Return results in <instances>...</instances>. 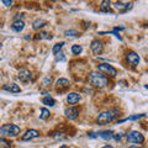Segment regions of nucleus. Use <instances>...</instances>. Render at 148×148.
Returning <instances> with one entry per match:
<instances>
[{
  "label": "nucleus",
  "instance_id": "nucleus-1",
  "mask_svg": "<svg viewBox=\"0 0 148 148\" xmlns=\"http://www.w3.org/2000/svg\"><path fill=\"white\" fill-rule=\"evenodd\" d=\"M120 115V111L117 109H110V110H106L103 111L101 114H99V116L96 117V122L99 125H106V123H110L115 121Z\"/></svg>",
  "mask_w": 148,
  "mask_h": 148
},
{
  "label": "nucleus",
  "instance_id": "nucleus-2",
  "mask_svg": "<svg viewBox=\"0 0 148 148\" xmlns=\"http://www.w3.org/2000/svg\"><path fill=\"white\" fill-rule=\"evenodd\" d=\"M89 82L90 84L92 86L95 88H99V89H101V88H105L106 85H108V78H106L105 75H103V74H100L98 72H91L89 74Z\"/></svg>",
  "mask_w": 148,
  "mask_h": 148
},
{
  "label": "nucleus",
  "instance_id": "nucleus-3",
  "mask_svg": "<svg viewBox=\"0 0 148 148\" xmlns=\"http://www.w3.org/2000/svg\"><path fill=\"white\" fill-rule=\"evenodd\" d=\"M20 135V127L16 125L5 123L0 127V136L3 137H16Z\"/></svg>",
  "mask_w": 148,
  "mask_h": 148
},
{
  "label": "nucleus",
  "instance_id": "nucleus-4",
  "mask_svg": "<svg viewBox=\"0 0 148 148\" xmlns=\"http://www.w3.org/2000/svg\"><path fill=\"white\" fill-rule=\"evenodd\" d=\"M126 137H127L128 142H131V143H137V145H140V143L145 142V136L138 131H130L126 135Z\"/></svg>",
  "mask_w": 148,
  "mask_h": 148
},
{
  "label": "nucleus",
  "instance_id": "nucleus-5",
  "mask_svg": "<svg viewBox=\"0 0 148 148\" xmlns=\"http://www.w3.org/2000/svg\"><path fill=\"white\" fill-rule=\"evenodd\" d=\"M98 71L101 72V73H105V74H109L111 77H115L117 74V71L112 66H110L108 63H101V64H98Z\"/></svg>",
  "mask_w": 148,
  "mask_h": 148
},
{
  "label": "nucleus",
  "instance_id": "nucleus-6",
  "mask_svg": "<svg viewBox=\"0 0 148 148\" xmlns=\"http://www.w3.org/2000/svg\"><path fill=\"white\" fill-rule=\"evenodd\" d=\"M132 5L133 4L131 1H117L111 6H114V9H116L119 12H126L132 8Z\"/></svg>",
  "mask_w": 148,
  "mask_h": 148
},
{
  "label": "nucleus",
  "instance_id": "nucleus-7",
  "mask_svg": "<svg viewBox=\"0 0 148 148\" xmlns=\"http://www.w3.org/2000/svg\"><path fill=\"white\" fill-rule=\"evenodd\" d=\"M17 78L20 79L22 83H27L32 79V73L26 68H21L17 73Z\"/></svg>",
  "mask_w": 148,
  "mask_h": 148
},
{
  "label": "nucleus",
  "instance_id": "nucleus-8",
  "mask_svg": "<svg viewBox=\"0 0 148 148\" xmlns=\"http://www.w3.org/2000/svg\"><path fill=\"white\" fill-rule=\"evenodd\" d=\"M126 59H127V63L132 67H137L140 64V56H138L136 52H128L126 56Z\"/></svg>",
  "mask_w": 148,
  "mask_h": 148
},
{
  "label": "nucleus",
  "instance_id": "nucleus-9",
  "mask_svg": "<svg viewBox=\"0 0 148 148\" xmlns=\"http://www.w3.org/2000/svg\"><path fill=\"white\" fill-rule=\"evenodd\" d=\"M90 49H91V52L94 54H100L101 52H103V49H104V45L99 40H92L91 45H90Z\"/></svg>",
  "mask_w": 148,
  "mask_h": 148
},
{
  "label": "nucleus",
  "instance_id": "nucleus-10",
  "mask_svg": "<svg viewBox=\"0 0 148 148\" xmlns=\"http://www.w3.org/2000/svg\"><path fill=\"white\" fill-rule=\"evenodd\" d=\"M40 136V132L37 131V130H27V131L22 135V141H30L32 138H36Z\"/></svg>",
  "mask_w": 148,
  "mask_h": 148
},
{
  "label": "nucleus",
  "instance_id": "nucleus-11",
  "mask_svg": "<svg viewBox=\"0 0 148 148\" xmlns=\"http://www.w3.org/2000/svg\"><path fill=\"white\" fill-rule=\"evenodd\" d=\"M64 114L69 120H75L78 116H79V110L77 108H67L64 110Z\"/></svg>",
  "mask_w": 148,
  "mask_h": 148
},
{
  "label": "nucleus",
  "instance_id": "nucleus-12",
  "mask_svg": "<svg viewBox=\"0 0 148 148\" xmlns=\"http://www.w3.org/2000/svg\"><path fill=\"white\" fill-rule=\"evenodd\" d=\"M3 89L5 90V91L12 92V94H17V92L21 91L20 86H18L17 84H15V83H8V84H5V85L3 86Z\"/></svg>",
  "mask_w": 148,
  "mask_h": 148
},
{
  "label": "nucleus",
  "instance_id": "nucleus-13",
  "mask_svg": "<svg viewBox=\"0 0 148 148\" xmlns=\"http://www.w3.org/2000/svg\"><path fill=\"white\" fill-rule=\"evenodd\" d=\"M80 100V95L78 94V92H69L67 95V103L71 104V105H75L79 103Z\"/></svg>",
  "mask_w": 148,
  "mask_h": 148
},
{
  "label": "nucleus",
  "instance_id": "nucleus-14",
  "mask_svg": "<svg viewBox=\"0 0 148 148\" xmlns=\"http://www.w3.org/2000/svg\"><path fill=\"white\" fill-rule=\"evenodd\" d=\"M25 29V22L24 20H15L11 25V30L15 32H21L22 30Z\"/></svg>",
  "mask_w": 148,
  "mask_h": 148
},
{
  "label": "nucleus",
  "instance_id": "nucleus-15",
  "mask_svg": "<svg viewBox=\"0 0 148 148\" xmlns=\"http://www.w3.org/2000/svg\"><path fill=\"white\" fill-rule=\"evenodd\" d=\"M96 135H98V137H101L105 141H110V140H112V137H114V131H111V130H106V131L98 132Z\"/></svg>",
  "mask_w": 148,
  "mask_h": 148
},
{
  "label": "nucleus",
  "instance_id": "nucleus-16",
  "mask_svg": "<svg viewBox=\"0 0 148 148\" xmlns=\"http://www.w3.org/2000/svg\"><path fill=\"white\" fill-rule=\"evenodd\" d=\"M46 25H47V21L42 20V18H37V20L34 21V24H32V29L40 30V29H42V27H45Z\"/></svg>",
  "mask_w": 148,
  "mask_h": 148
},
{
  "label": "nucleus",
  "instance_id": "nucleus-17",
  "mask_svg": "<svg viewBox=\"0 0 148 148\" xmlns=\"http://www.w3.org/2000/svg\"><path fill=\"white\" fill-rule=\"evenodd\" d=\"M100 11L103 12H110L111 11V1L109 0H104L100 3Z\"/></svg>",
  "mask_w": 148,
  "mask_h": 148
},
{
  "label": "nucleus",
  "instance_id": "nucleus-18",
  "mask_svg": "<svg viewBox=\"0 0 148 148\" xmlns=\"http://www.w3.org/2000/svg\"><path fill=\"white\" fill-rule=\"evenodd\" d=\"M69 85V80L66 79V78H61V79H58L57 82H56V88L57 89H64V88H67Z\"/></svg>",
  "mask_w": 148,
  "mask_h": 148
},
{
  "label": "nucleus",
  "instance_id": "nucleus-19",
  "mask_svg": "<svg viewBox=\"0 0 148 148\" xmlns=\"http://www.w3.org/2000/svg\"><path fill=\"white\" fill-rule=\"evenodd\" d=\"M42 103H43L45 105H47V106H54V105H56V100L52 98V96L46 95L45 98L42 99Z\"/></svg>",
  "mask_w": 148,
  "mask_h": 148
},
{
  "label": "nucleus",
  "instance_id": "nucleus-20",
  "mask_svg": "<svg viewBox=\"0 0 148 148\" xmlns=\"http://www.w3.org/2000/svg\"><path fill=\"white\" fill-rule=\"evenodd\" d=\"M49 116H51V114H49L48 109H46V108L40 109V119L41 120H47V119H49Z\"/></svg>",
  "mask_w": 148,
  "mask_h": 148
},
{
  "label": "nucleus",
  "instance_id": "nucleus-21",
  "mask_svg": "<svg viewBox=\"0 0 148 148\" xmlns=\"http://www.w3.org/2000/svg\"><path fill=\"white\" fill-rule=\"evenodd\" d=\"M51 38H52V36H49L47 32H45V31L40 32V34H37L35 36V40H51Z\"/></svg>",
  "mask_w": 148,
  "mask_h": 148
},
{
  "label": "nucleus",
  "instance_id": "nucleus-22",
  "mask_svg": "<svg viewBox=\"0 0 148 148\" xmlns=\"http://www.w3.org/2000/svg\"><path fill=\"white\" fill-rule=\"evenodd\" d=\"M63 46H64V42H59V43H56L53 46V48H52V53L54 56H57L59 52H61V49L63 48Z\"/></svg>",
  "mask_w": 148,
  "mask_h": 148
},
{
  "label": "nucleus",
  "instance_id": "nucleus-23",
  "mask_svg": "<svg viewBox=\"0 0 148 148\" xmlns=\"http://www.w3.org/2000/svg\"><path fill=\"white\" fill-rule=\"evenodd\" d=\"M142 117H146V114H140V115H135V116H130V117H126V119H123V120H120L119 123H121L123 121H128V120H138V119H142Z\"/></svg>",
  "mask_w": 148,
  "mask_h": 148
},
{
  "label": "nucleus",
  "instance_id": "nucleus-24",
  "mask_svg": "<svg viewBox=\"0 0 148 148\" xmlns=\"http://www.w3.org/2000/svg\"><path fill=\"white\" fill-rule=\"evenodd\" d=\"M71 49H72L73 54H80L82 51H83V47H82V46H79V45H74V46H72Z\"/></svg>",
  "mask_w": 148,
  "mask_h": 148
},
{
  "label": "nucleus",
  "instance_id": "nucleus-25",
  "mask_svg": "<svg viewBox=\"0 0 148 148\" xmlns=\"http://www.w3.org/2000/svg\"><path fill=\"white\" fill-rule=\"evenodd\" d=\"M0 148H11V143L5 138H0Z\"/></svg>",
  "mask_w": 148,
  "mask_h": 148
},
{
  "label": "nucleus",
  "instance_id": "nucleus-26",
  "mask_svg": "<svg viewBox=\"0 0 148 148\" xmlns=\"http://www.w3.org/2000/svg\"><path fill=\"white\" fill-rule=\"evenodd\" d=\"M64 35L68 36V37H75V36H79V32L77 30H67L64 32Z\"/></svg>",
  "mask_w": 148,
  "mask_h": 148
},
{
  "label": "nucleus",
  "instance_id": "nucleus-27",
  "mask_svg": "<svg viewBox=\"0 0 148 148\" xmlns=\"http://www.w3.org/2000/svg\"><path fill=\"white\" fill-rule=\"evenodd\" d=\"M56 61H57V62H64V61H66V57L63 56L62 52H59L57 56H56Z\"/></svg>",
  "mask_w": 148,
  "mask_h": 148
},
{
  "label": "nucleus",
  "instance_id": "nucleus-28",
  "mask_svg": "<svg viewBox=\"0 0 148 148\" xmlns=\"http://www.w3.org/2000/svg\"><path fill=\"white\" fill-rule=\"evenodd\" d=\"M116 141H121L122 140V133H114V137Z\"/></svg>",
  "mask_w": 148,
  "mask_h": 148
},
{
  "label": "nucleus",
  "instance_id": "nucleus-29",
  "mask_svg": "<svg viewBox=\"0 0 148 148\" xmlns=\"http://www.w3.org/2000/svg\"><path fill=\"white\" fill-rule=\"evenodd\" d=\"M1 3H3L5 6H11V5H12V1H11V0H3Z\"/></svg>",
  "mask_w": 148,
  "mask_h": 148
},
{
  "label": "nucleus",
  "instance_id": "nucleus-30",
  "mask_svg": "<svg viewBox=\"0 0 148 148\" xmlns=\"http://www.w3.org/2000/svg\"><path fill=\"white\" fill-rule=\"evenodd\" d=\"M88 137H90V138H96V137H98V135H96V133L95 132H89V133H88Z\"/></svg>",
  "mask_w": 148,
  "mask_h": 148
},
{
  "label": "nucleus",
  "instance_id": "nucleus-31",
  "mask_svg": "<svg viewBox=\"0 0 148 148\" xmlns=\"http://www.w3.org/2000/svg\"><path fill=\"white\" fill-rule=\"evenodd\" d=\"M128 148H146V147H140V146L136 147V146H131V147H128Z\"/></svg>",
  "mask_w": 148,
  "mask_h": 148
},
{
  "label": "nucleus",
  "instance_id": "nucleus-32",
  "mask_svg": "<svg viewBox=\"0 0 148 148\" xmlns=\"http://www.w3.org/2000/svg\"><path fill=\"white\" fill-rule=\"evenodd\" d=\"M101 148H114L112 146H109V145H106V146H104V147H101Z\"/></svg>",
  "mask_w": 148,
  "mask_h": 148
},
{
  "label": "nucleus",
  "instance_id": "nucleus-33",
  "mask_svg": "<svg viewBox=\"0 0 148 148\" xmlns=\"http://www.w3.org/2000/svg\"><path fill=\"white\" fill-rule=\"evenodd\" d=\"M59 148H67L66 146H61V147H59Z\"/></svg>",
  "mask_w": 148,
  "mask_h": 148
}]
</instances>
